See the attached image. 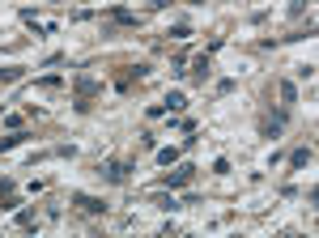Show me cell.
I'll return each mask as SVG.
<instances>
[{
    "mask_svg": "<svg viewBox=\"0 0 319 238\" xmlns=\"http://www.w3.org/2000/svg\"><path fill=\"white\" fill-rule=\"evenodd\" d=\"M192 174H196V166H179V174H170L166 187H183V183H192Z\"/></svg>",
    "mask_w": 319,
    "mask_h": 238,
    "instance_id": "1",
    "label": "cell"
},
{
    "mask_svg": "<svg viewBox=\"0 0 319 238\" xmlns=\"http://www.w3.org/2000/svg\"><path fill=\"white\" fill-rule=\"evenodd\" d=\"M77 204L81 209H85V213H102L106 204H102V200H94V196H77Z\"/></svg>",
    "mask_w": 319,
    "mask_h": 238,
    "instance_id": "5",
    "label": "cell"
},
{
    "mask_svg": "<svg viewBox=\"0 0 319 238\" xmlns=\"http://www.w3.org/2000/svg\"><path fill=\"white\" fill-rule=\"evenodd\" d=\"M21 140H26V132H17V136H5V140H0V149H13V145H21Z\"/></svg>",
    "mask_w": 319,
    "mask_h": 238,
    "instance_id": "8",
    "label": "cell"
},
{
    "mask_svg": "<svg viewBox=\"0 0 319 238\" xmlns=\"http://www.w3.org/2000/svg\"><path fill=\"white\" fill-rule=\"evenodd\" d=\"M192 5H205V0H192Z\"/></svg>",
    "mask_w": 319,
    "mask_h": 238,
    "instance_id": "9",
    "label": "cell"
},
{
    "mask_svg": "<svg viewBox=\"0 0 319 238\" xmlns=\"http://www.w3.org/2000/svg\"><path fill=\"white\" fill-rule=\"evenodd\" d=\"M170 162H179V149H175V145L158 149V166H170Z\"/></svg>",
    "mask_w": 319,
    "mask_h": 238,
    "instance_id": "4",
    "label": "cell"
},
{
    "mask_svg": "<svg viewBox=\"0 0 319 238\" xmlns=\"http://www.w3.org/2000/svg\"><path fill=\"white\" fill-rule=\"evenodd\" d=\"M311 158H315V149H311V145H306V149H294V158H289V166H294V170H302V166L311 162Z\"/></svg>",
    "mask_w": 319,
    "mask_h": 238,
    "instance_id": "2",
    "label": "cell"
},
{
    "mask_svg": "<svg viewBox=\"0 0 319 238\" xmlns=\"http://www.w3.org/2000/svg\"><path fill=\"white\" fill-rule=\"evenodd\" d=\"M162 106H166V111H183V106H187V98H183L179 90H175V94H166V102H162Z\"/></svg>",
    "mask_w": 319,
    "mask_h": 238,
    "instance_id": "3",
    "label": "cell"
},
{
    "mask_svg": "<svg viewBox=\"0 0 319 238\" xmlns=\"http://www.w3.org/2000/svg\"><path fill=\"white\" fill-rule=\"evenodd\" d=\"M77 90H81V98H90V94L98 90V85H94V77H81V81H77Z\"/></svg>",
    "mask_w": 319,
    "mask_h": 238,
    "instance_id": "7",
    "label": "cell"
},
{
    "mask_svg": "<svg viewBox=\"0 0 319 238\" xmlns=\"http://www.w3.org/2000/svg\"><path fill=\"white\" fill-rule=\"evenodd\" d=\"M294 98H298V90H294V81H281V102H285V106H289Z\"/></svg>",
    "mask_w": 319,
    "mask_h": 238,
    "instance_id": "6",
    "label": "cell"
}]
</instances>
